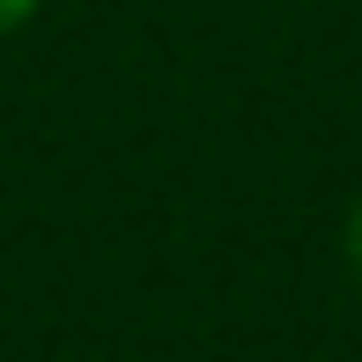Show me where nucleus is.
Here are the masks:
<instances>
[{
    "label": "nucleus",
    "mask_w": 362,
    "mask_h": 362,
    "mask_svg": "<svg viewBox=\"0 0 362 362\" xmlns=\"http://www.w3.org/2000/svg\"><path fill=\"white\" fill-rule=\"evenodd\" d=\"M37 15V0H0V30H15V23H30Z\"/></svg>",
    "instance_id": "f257e3e1"
}]
</instances>
